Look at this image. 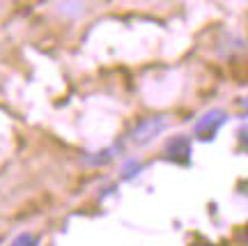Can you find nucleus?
<instances>
[{
	"label": "nucleus",
	"instance_id": "3",
	"mask_svg": "<svg viewBox=\"0 0 248 246\" xmlns=\"http://www.w3.org/2000/svg\"><path fill=\"white\" fill-rule=\"evenodd\" d=\"M166 159L175 161V164H182L186 166L191 161V138L184 136V133H177L172 136L168 143H166Z\"/></svg>",
	"mask_w": 248,
	"mask_h": 246
},
{
	"label": "nucleus",
	"instance_id": "4",
	"mask_svg": "<svg viewBox=\"0 0 248 246\" xmlns=\"http://www.w3.org/2000/svg\"><path fill=\"white\" fill-rule=\"evenodd\" d=\"M58 12H60L62 16L78 18L85 12V0H62L60 5H58Z\"/></svg>",
	"mask_w": 248,
	"mask_h": 246
},
{
	"label": "nucleus",
	"instance_id": "5",
	"mask_svg": "<svg viewBox=\"0 0 248 246\" xmlns=\"http://www.w3.org/2000/svg\"><path fill=\"white\" fill-rule=\"evenodd\" d=\"M142 168H145V166H142L140 159H126V161H124V166L120 168L122 180H133L138 173H142Z\"/></svg>",
	"mask_w": 248,
	"mask_h": 246
},
{
	"label": "nucleus",
	"instance_id": "1",
	"mask_svg": "<svg viewBox=\"0 0 248 246\" xmlns=\"http://www.w3.org/2000/svg\"><path fill=\"white\" fill-rule=\"evenodd\" d=\"M228 111H223V108H209L207 113H202L193 124V136L198 141H214L218 131H221L223 127L228 124Z\"/></svg>",
	"mask_w": 248,
	"mask_h": 246
},
{
	"label": "nucleus",
	"instance_id": "8",
	"mask_svg": "<svg viewBox=\"0 0 248 246\" xmlns=\"http://www.w3.org/2000/svg\"><path fill=\"white\" fill-rule=\"evenodd\" d=\"M239 106H241V108H244V117H248V95H246V97H244V99H241V101H239Z\"/></svg>",
	"mask_w": 248,
	"mask_h": 246
},
{
	"label": "nucleus",
	"instance_id": "7",
	"mask_svg": "<svg viewBox=\"0 0 248 246\" xmlns=\"http://www.w3.org/2000/svg\"><path fill=\"white\" fill-rule=\"evenodd\" d=\"M237 141L241 143V148L248 152V122L246 124H241L239 127V131H237Z\"/></svg>",
	"mask_w": 248,
	"mask_h": 246
},
{
	"label": "nucleus",
	"instance_id": "2",
	"mask_svg": "<svg viewBox=\"0 0 248 246\" xmlns=\"http://www.w3.org/2000/svg\"><path fill=\"white\" fill-rule=\"evenodd\" d=\"M166 129H168V117L166 115H150V117H142L140 122L133 127L131 133H129V141L133 145L142 148V145H150L154 138H159Z\"/></svg>",
	"mask_w": 248,
	"mask_h": 246
},
{
	"label": "nucleus",
	"instance_id": "9",
	"mask_svg": "<svg viewBox=\"0 0 248 246\" xmlns=\"http://www.w3.org/2000/svg\"><path fill=\"white\" fill-rule=\"evenodd\" d=\"M195 246H214V244H195Z\"/></svg>",
	"mask_w": 248,
	"mask_h": 246
},
{
	"label": "nucleus",
	"instance_id": "6",
	"mask_svg": "<svg viewBox=\"0 0 248 246\" xmlns=\"http://www.w3.org/2000/svg\"><path fill=\"white\" fill-rule=\"evenodd\" d=\"M12 246H39V242H37V237L32 232H21L18 237H14Z\"/></svg>",
	"mask_w": 248,
	"mask_h": 246
}]
</instances>
